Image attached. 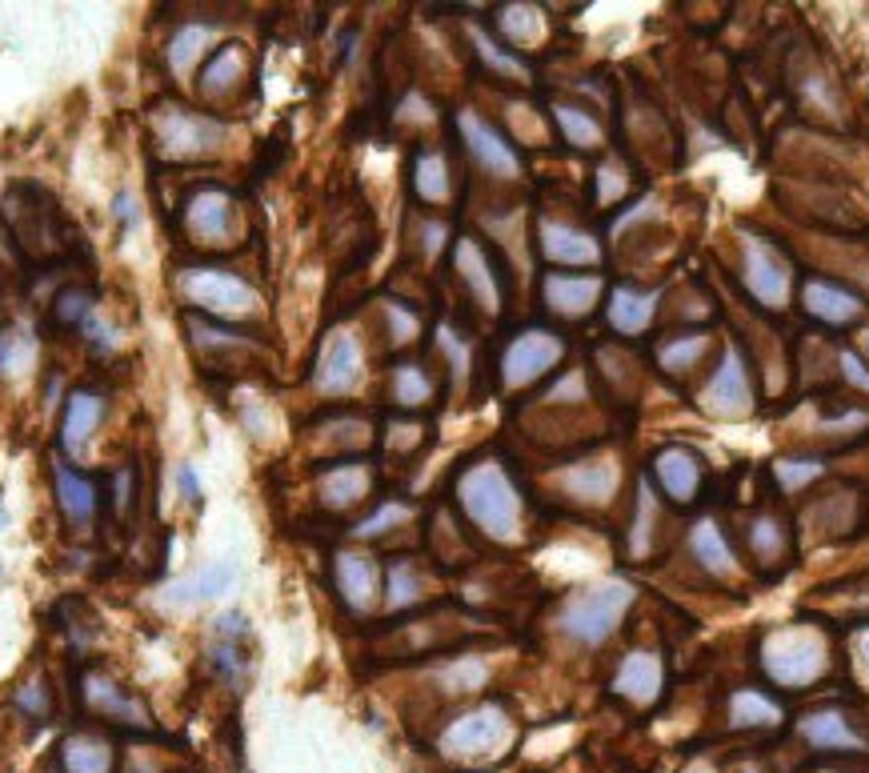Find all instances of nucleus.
Here are the masks:
<instances>
[{
    "label": "nucleus",
    "instance_id": "obj_6",
    "mask_svg": "<svg viewBox=\"0 0 869 773\" xmlns=\"http://www.w3.org/2000/svg\"><path fill=\"white\" fill-rule=\"evenodd\" d=\"M161 133V148L173 153V157H193V153H209V148L220 145L225 128L217 121L200 113H189V109H165V116L157 121Z\"/></svg>",
    "mask_w": 869,
    "mask_h": 773
},
{
    "label": "nucleus",
    "instance_id": "obj_5",
    "mask_svg": "<svg viewBox=\"0 0 869 773\" xmlns=\"http://www.w3.org/2000/svg\"><path fill=\"white\" fill-rule=\"evenodd\" d=\"M821 661H826L821 658V646H817L809 633H801V629H789V633H782V638L769 641V649H765V669H769V678L789 686V690L814 681L817 673H821Z\"/></svg>",
    "mask_w": 869,
    "mask_h": 773
},
{
    "label": "nucleus",
    "instance_id": "obj_34",
    "mask_svg": "<svg viewBox=\"0 0 869 773\" xmlns=\"http://www.w3.org/2000/svg\"><path fill=\"white\" fill-rule=\"evenodd\" d=\"M613 481H618V473L609 470V465H586V470H577L573 477H569V485H573L577 493H586V497H606Z\"/></svg>",
    "mask_w": 869,
    "mask_h": 773
},
{
    "label": "nucleus",
    "instance_id": "obj_26",
    "mask_svg": "<svg viewBox=\"0 0 869 773\" xmlns=\"http://www.w3.org/2000/svg\"><path fill=\"white\" fill-rule=\"evenodd\" d=\"M37 361V346L24 329H4L0 333V377L12 381V377H24Z\"/></svg>",
    "mask_w": 869,
    "mask_h": 773
},
{
    "label": "nucleus",
    "instance_id": "obj_24",
    "mask_svg": "<svg viewBox=\"0 0 869 773\" xmlns=\"http://www.w3.org/2000/svg\"><path fill=\"white\" fill-rule=\"evenodd\" d=\"M653 317V297L633 293V289H613V301H609V321L621 333H641L645 321Z\"/></svg>",
    "mask_w": 869,
    "mask_h": 773
},
{
    "label": "nucleus",
    "instance_id": "obj_8",
    "mask_svg": "<svg viewBox=\"0 0 869 773\" xmlns=\"http://www.w3.org/2000/svg\"><path fill=\"white\" fill-rule=\"evenodd\" d=\"M462 136H465V145L473 148V157L482 161L485 165V173H497V177H514L517 173V153L509 145H505L501 136L493 133L489 125H485L482 116H473V113H462Z\"/></svg>",
    "mask_w": 869,
    "mask_h": 773
},
{
    "label": "nucleus",
    "instance_id": "obj_15",
    "mask_svg": "<svg viewBox=\"0 0 869 773\" xmlns=\"http://www.w3.org/2000/svg\"><path fill=\"white\" fill-rule=\"evenodd\" d=\"M541 249L549 261L557 265H589L598 261V245L577 233L573 225H557V220H545L541 225Z\"/></svg>",
    "mask_w": 869,
    "mask_h": 773
},
{
    "label": "nucleus",
    "instance_id": "obj_2",
    "mask_svg": "<svg viewBox=\"0 0 869 773\" xmlns=\"http://www.w3.org/2000/svg\"><path fill=\"white\" fill-rule=\"evenodd\" d=\"M509 742V718H505L497 705H482V710L465 713L441 733V750L457 757V762H482V757H493Z\"/></svg>",
    "mask_w": 869,
    "mask_h": 773
},
{
    "label": "nucleus",
    "instance_id": "obj_29",
    "mask_svg": "<svg viewBox=\"0 0 869 773\" xmlns=\"http://www.w3.org/2000/svg\"><path fill=\"white\" fill-rule=\"evenodd\" d=\"M710 398L725 409L745 405V377H742V365H737V357H725V365L717 369V377L710 381Z\"/></svg>",
    "mask_w": 869,
    "mask_h": 773
},
{
    "label": "nucleus",
    "instance_id": "obj_38",
    "mask_svg": "<svg viewBox=\"0 0 869 773\" xmlns=\"http://www.w3.org/2000/svg\"><path fill=\"white\" fill-rule=\"evenodd\" d=\"M200 41H205V32H200V29H185L177 41L168 44V61L177 64V69H185V64L193 61V53H200Z\"/></svg>",
    "mask_w": 869,
    "mask_h": 773
},
{
    "label": "nucleus",
    "instance_id": "obj_18",
    "mask_svg": "<svg viewBox=\"0 0 869 773\" xmlns=\"http://www.w3.org/2000/svg\"><path fill=\"white\" fill-rule=\"evenodd\" d=\"M745 285L754 289V297H762L765 305H777L786 297V269L782 261H774V252L762 249V245H749V257H745Z\"/></svg>",
    "mask_w": 869,
    "mask_h": 773
},
{
    "label": "nucleus",
    "instance_id": "obj_17",
    "mask_svg": "<svg viewBox=\"0 0 869 773\" xmlns=\"http://www.w3.org/2000/svg\"><path fill=\"white\" fill-rule=\"evenodd\" d=\"M337 589L345 594L353 609H365L373 601V589H377V565L365 554H341L337 557Z\"/></svg>",
    "mask_w": 869,
    "mask_h": 773
},
{
    "label": "nucleus",
    "instance_id": "obj_4",
    "mask_svg": "<svg viewBox=\"0 0 869 773\" xmlns=\"http://www.w3.org/2000/svg\"><path fill=\"white\" fill-rule=\"evenodd\" d=\"M180 289L189 301H197L200 309H209V313H249L252 309V289L237 277V272H225V269H189L180 277Z\"/></svg>",
    "mask_w": 869,
    "mask_h": 773
},
{
    "label": "nucleus",
    "instance_id": "obj_25",
    "mask_svg": "<svg viewBox=\"0 0 869 773\" xmlns=\"http://www.w3.org/2000/svg\"><path fill=\"white\" fill-rule=\"evenodd\" d=\"M365 489H369V473L361 465H337L321 481V497L329 505H353Z\"/></svg>",
    "mask_w": 869,
    "mask_h": 773
},
{
    "label": "nucleus",
    "instance_id": "obj_35",
    "mask_svg": "<svg viewBox=\"0 0 869 773\" xmlns=\"http://www.w3.org/2000/svg\"><path fill=\"white\" fill-rule=\"evenodd\" d=\"M17 710L29 713L32 721H44L49 713H53V701H49V686H41V681H29V686H21L17 690Z\"/></svg>",
    "mask_w": 869,
    "mask_h": 773
},
{
    "label": "nucleus",
    "instance_id": "obj_13",
    "mask_svg": "<svg viewBox=\"0 0 869 773\" xmlns=\"http://www.w3.org/2000/svg\"><path fill=\"white\" fill-rule=\"evenodd\" d=\"M101 413H105V401L96 398V393H89V389H81V393L69 398L64 421H61V445L69 450V457H81L84 453V445L93 437V429L101 425Z\"/></svg>",
    "mask_w": 869,
    "mask_h": 773
},
{
    "label": "nucleus",
    "instance_id": "obj_39",
    "mask_svg": "<svg viewBox=\"0 0 869 773\" xmlns=\"http://www.w3.org/2000/svg\"><path fill=\"white\" fill-rule=\"evenodd\" d=\"M705 349V337H690V341H673V346H665V353H661V361H665V365L670 369H685L693 361V357L702 353Z\"/></svg>",
    "mask_w": 869,
    "mask_h": 773
},
{
    "label": "nucleus",
    "instance_id": "obj_14",
    "mask_svg": "<svg viewBox=\"0 0 869 773\" xmlns=\"http://www.w3.org/2000/svg\"><path fill=\"white\" fill-rule=\"evenodd\" d=\"M84 698H89V705H93L101 718H113V721H121V725H136V730H148V718H145V710L136 705L128 693H121L113 686L108 678H89L84 681Z\"/></svg>",
    "mask_w": 869,
    "mask_h": 773
},
{
    "label": "nucleus",
    "instance_id": "obj_12",
    "mask_svg": "<svg viewBox=\"0 0 869 773\" xmlns=\"http://www.w3.org/2000/svg\"><path fill=\"white\" fill-rule=\"evenodd\" d=\"M61 773H116L113 745L101 733H69L61 742Z\"/></svg>",
    "mask_w": 869,
    "mask_h": 773
},
{
    "label": "nucleus",
    "instance_id": "obj_10",
    "mask_svg": "<svg viewBox=\"0 0 869 773\" xmlns=\"http://www.w3.org/2000/svg\"><path fill=\"white\" fill-rule=\"evenodd\" d=\"M53 485H56V502H61V513L69 517V525L76 529H89L96 513V485L84 473L69 470L64 461L53 465Z\"/></svg>",
    "mask_w": 869,
    "mask_h": 773
},
{
    "label": "nucleus",
    "instance_id": "obj_32",
    "mask_svg": "<svg viewBox=\"0 0 869 773\" xmlns=\"http://www.w3.org/2000/svg\"><path fill=\"white\" fill-rule=\"evenodd\" d=\"M241 69H245V56H241V49H220L217 56L209 61V69H205V89H220V84H232L237 76H241Z\"/></svg>",
    "mask_w": 869,
    "mask_h": 773
},
{
    "label": "nucleus",
    "instance_id": "obj_11",
    "mask_svg": "<svg viewBox=\"0 0 869 773\" xmlns=\"http://www.w3.org/2000/svg\"><path fill=\"white\" fill-rule=\"evenodd\" d=\"M361 377V349L349 333H337L321 353V369H317V385L325 393H349Z\"/></svg>",
    "mask_w": 869,
    "mask_h": 773
},
{
    "label": "nucleus",
    "instance_id": "obj_33",
    "mask_svg": "<svg viewBox=\"0 0 869 773\" xmlns=\"http://www.w3.org/2000/svg\"><path fill=\"white\" fill-rule=\"evenodd\" d=\"M557 121H561V128H566V133H569V141H573V145L593 148V145H598V141H601L598 121H593V116H586V113H577V109L561 105V109H557Z\"/></svg>",
    "mask_w": 869,
    "mask_h": 773
},
{
    "label": "nucleus",
    "instance_id": "obj_41",
    "mask_svg": "<svg viewBox=\"0 0 869 773\" xmlns=\"http://www.w3.org/2000/svg\"><path fill=\"white\" fill-rule=\"evenodd\" d=\"M841 369H846V377L854 381V385H861V389H869V373L861 369V361L854 353H841Z\"/></svg>",
    "mask_w": 869,
    "mask_h": 773
},
{
    "label": "nucleus",
    "instance_id": "obj_1",
    "mask_svg": "<svg viewBox=\"0 0 869 773\" xmlns=\"http://www.w3.org/2000/svg\"><path fill=\"white\" fill-rule=\"evenodd\" d=\"M457 493H462L465 513H469L482 529H489L493 537H514L517 493L497 465H477V470H469L462 477V485H457Z\"/></svg>",
    "mask_w": 869,
    "mask_h": 773
},
{
    "label": "nucleus",
    "instance_id": "obj_37",
    "mask_svg": "<svg viewBox=\"0 0 869 773\" xmlns=\"http://www.w3.org/2000/svg\"><path fill=\"white\" fill-rule=\"evenodd\" d=\"M93 317V301L84 293H61V301H56V321L61 324H84Z\"/></svg>",
    "mask_w": 869,
    "mask_h": 773
},
{
    "label": "nucleus",
    "instance_id": "obj_21",
    "mask_svg": "<svg viewBox=\"0 0 869 773\" xmlns=\"http://www.w3.org/2000/svg\"><path fill=\"white\" fill-rule=\"evenodd\" d=\"M801 301H806V309L814 317H821V321H854V317L861 313V301H854V297L846 293V289H838V285H826V281H809L806 289H801Z\"/></svg>",
    "mask_w": 869,
    "mask_h": 773
},
{
    "label": "nucleus",
    "instance_id": "obj_42",
    "mask_svg": "<svg viewBox=\"0 0 869 773\" xmlns=\"http://www.w3.org/2000/svg\"><path fill=\"white\" fill-rule=\"evenodd\" d=\"M777 473H782V481H786V485H797V481L814 477L817 465H777Z\"/></svg>",
    "mask_w": 869,
    "mask_h": 773
},
{
    "label": "nucleus",
    "instance_id": "obj_31",
    "mask_svg": "<svg viewBox=\"0 0 869 773\" xmlns=\"http://www.w3.org/2000/svg\"><path fill=\"white\" fill-rule=\"evenodd\" d=\"M393 398L401 401V405H421V401L430 398V381H425V373H421L417 365H397L393 369Z\"/></svg>",
    "mask_w": 869,
    "mask_h": 773
},
{
    "label": "nucleus",
    "instance_id": "obj_19",
    "mask_svg": "<svg viewBox=\"0 0 869 773\" xmlns=\"http://www.w3.org/2000/svg\"><path fill=\"white\" fill-rule=\"evenodd\" d=\"M801 738L809 745H817V750H849V753L866 750V742L849 730V721L841 713H814V718H806L801 721Z\"/></svg>",
    "mask_w": 869,
    "mask_h": 773
},
{
    "label": "nucleus",
    "instance_id": "obj_9",
    "mask_svg": "<svg viewBox=\"0 0 869 773\" xmlns=\"http://www.w3.org/2000/svg\"><path fill=\"white\" fill-rule=\"evenodd\" d=\"M232 229V200L220 188H200L189 200V233L205 245H220L229 240Z\"/></svg>",
    "mask_w": 869,
    "mask_h": 773
},
{
    "label": "nucleus",
    "instance_id": "obj_20",
    "mask_svg": "<svg viewBox=\"0 0 869 773\" xmlns=\"http://www.w3.org/2000/svg\"><path fill=\"white\" fill-rule=\"evenodd\" d=\"M658 481L673 502L685 505V502H693V493H697L702 470H697V461H693L685 450H670V453H661L658 457Z\"/></svg>",
    "mask_w": 869,
    "mask_h": 773
},
{
    "label": "nucleus",
    "instance_id": "obj_44",
    "mask_svg": "<svg viewBox=\"0 0 869 773\" xmlns=\"http://www.w3.org/2000/svg\"><path fill=\"white\" fill-rule=\"evenodd\" d=\"M861 661H866V666H869V638L861 641Z\"/></svg>",
    "mask_w": 869,
    "mask_h": 773
},
{
    "label": "nucleus",
    "instance_id": "obj_3",
    "mask_svg": "<svg viewBox=\"0 0 869 773\" xmlns=\"http://www.w3.org/2000/svg\"><path fill=\"white\" fill-rule=\"evenodd\" d=\"M629 589L625 586H601V589H589V594L573 597L566 609V629L573 633L577 641H586V646H598V641L609 638V629L618 626V617L625 614L629 606Z\"/></svg>",
    "mask_w": 869,
    "mask_h": 773
},
{
    "label": "nucleus",
    "instance_id": "obj_16",
    "mask_svg": "<svg viewBox=\"0 0 869 773\" xmlns=\"http://www.w3.org/2000/svg\"><path fill=\"white\" fill-rule=\"evenodd\" d=\"M613 690L621 693V698L638 701V705H645V701L658 698L661 690V666L653 653H629L625 661H621L618 669V681H613Z\"/></svg>",
    "mask_w": 869,
    "mask_h": 773
},
{
    "label": "nucleus",
    "instance_id": "obj_36",
    "mask_svg": "<svg viewBox=\"0 0 869 773\" xmlns=\"http://www.w3.org/2000/svg\"><path fill=\"white\" fill-rule=\"evenodd\" d=\"M408 601H417V577H413L408 565H393L389 569V606L401 609Z\"/></svg>",
    "mask_w": 869,
    "mask_h": 773
},
{
    "label": "nucleus",
    "instance_id": "obj_28",
    "mask_svg": "<svg viewBox=\"0 0 869 773\" xmlns=\"http://www.w3.org/2000/svg\"><path fill=\"white\" fill-rule=\"evenodd\" d=\"M693 554L702 557L713 574H730V569H734V561H730V549H725L722 534H717V525H713V522H702L697 529H693Z\"/></svg>",
    "mask_w": 869,
    "mask_h": 773
},
{
    "label": "nucleus",
    "instance_id": "obj_45",
    "mask_svg": "<svg viewBox=\"0 0 869 773\" xmlns=\"http://www.w3.org/2000/svg\"><path fill=\"white\" fill-rule=\"evenodd\" d=\"M866 346H869V333H866Z\"/></svg>",
    "mask_w": 869,
    "mask_h": 773
},
{
    "label": "nucleus",
    "instance_id": "obj_7",
    "mask_svg": "<svg viewBox=\"0 0 869 773\" xmlns=\"http://www.w3.org/2000/svg\"><path fill=\"white\" fill-rule=\"evenodd\" d=\"M561 337L545 333V329H529V333H521L509 346V353H505L501 369H505V381L509 385H529L534 377H541L545 369H554L557 361H561Z\"/></svg>",
    "mask_w": 869,
    "mask_h": 773
},
{
    "label": "nucleus",
    "instance_id": "obj_40",
    "mask_svg": "<svg viewBox=\"0 0 869 773\" xmlns=\"http://www.w3.org/2000/svg\"><path fill=\"white\" fill-rule=\"evenodd\" d=\"M401 513H405L401 505H385V509H381L377 517H373V522L361 525V534H365V537H369V534H381V529H385V522H397Z\"/></svg>",
    "mask_w": 869,
    "mask_h": 773
},
{
    "label": "nucleus",
    "instance_id": "obj_43",
    "mask_svg": "<svg viewBox=\"0 0 869 773\" xmlns=\"http://www.w3.org/2000/svg\"><path fill=\"white\" fill-rule=\"evenodd\" d=\"M177 481H180V493H185V497H189V502H193V497H197V493H200V481H197V473H193L189 465H185V470L177 473Z\"/></svg>",
    "mask_w": 869,
    "mask_h": 773
},
{
    "label": "nucleus",
    "instance_id": "obj_30",
    "mask_svg": "<svg viewBox=\"0 0 869 773\" xmlns=\"http://www.w3.org/2000/svg\"><path fill=\"white\" fill-rule=\"evenodd\" d=\"M777 718H782V710H777L769 698H762V693L745 690L742 698H734V721L742 725V730H754V725H777Z\"/></svg>",
    "mask_w": 869,
    "mask_h": 773
},
{
    "label": "nucleus",
    "instance_id": "obj_22",
    "mask_svg": "<svg viewBox=\"0 0 869 773\" xmlns=\"http://www.w3.org/2000/svg\"><path fill=\"white\" fill-rule=\"evenodd\" d=\"M598 289H601L598 277H561V272H554L545 281V301L554 305V309H561V313H586L589 305H593V297H598Z\"/></svg>",
    "mask_w": 869,
    "mask_h": 773
},
{
    "label": "nucleus",
    "instance_id": "obj_27",
    "mask_svg": "<svg viewBox=\"0 0 869 773\" xmlns=\"http://www.w3.org/2000/svg\"><path fill=\"white\" fill-rule=\"evenodd\" d=\"M417 193H421V200H445L449 197V173H445V157L441 153H433V148H425L417 157Z\"/></svg>",
    "mask_w": 869,
    "mask_h": 773
},
{
    "label": "nucleus",
    "instance_id": "obj_23",
    "mask_svg": "<svg viewBox=\"0 0 869 773\" xmlns=\"http://www.w3.org/2000/svg\"><path fill=\"white\" fill-rule=\"evenodd\" d=\"M229 577H232L229 565H213V569H205V574L185 577V581H177L173 589H165V601L168 606H189V601L217 597L220 589H229Z\"/></svg>",
    "mask_w": 869,
    "mask_h": 773
}]
</instances>
